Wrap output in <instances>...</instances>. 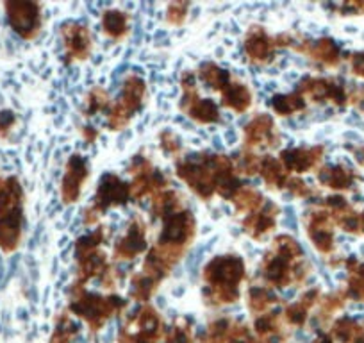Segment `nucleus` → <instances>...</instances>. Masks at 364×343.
I'll use <instances>...</instances> for the list:
<instances>
[{"instance_id":"f257e3e1","label":"nucleus","mask_w":364,"mask_h":343,"mask_svg":"<svg viewBox=\"0 0 364 343\" xmlns=\"http://www.w3.org/2000/svg\"><path fill=\"white\" fill-rule=\"evenodd\" d=\"M20 186L15 179L0 181V248L11 252L20 241Z\"/></svg>"},{"instance_id":"f03ea898","label":"nucleus","mask_w":364,"mask_h":343,"mask_svg":"<svg viewBox=\"0 0 364 343\" xmlns=\"http://www.w3.org/2000/svg\"><path fill=\"white\" fill-rule=\"evenodd\" d=\"M9 13V22L15 27L16 33L22 36H33V31L38 27V13L36 6L33 4H8L6 6Z\"/></svg>"}]
</instances>
